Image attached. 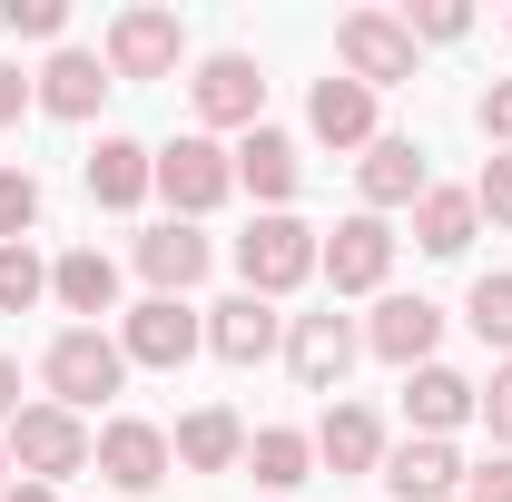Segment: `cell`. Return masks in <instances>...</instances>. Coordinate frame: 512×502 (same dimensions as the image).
<instances>
[{
	"instance_id": "1",
	"label": "cell",
	"mask_w": 512,
	"mask_h": 502,
	"mask_svg": "<svg viewBox=\"0 0 512 502\" xmlns=\"http://www.w3.org/2000/svg\"><path fill=\"white\" fill-rule=\"evenodd\" d=\"M89 453L99 443H89V424L69 404H20V424H10V473L20 483H50L60 493L69 473H89Z\"/></svg>"
},
{
	"instance_id": "2",
	"label": "cell",
	"mask_w": 512,
	"mask_h": 502,
	"mask_svg": "<svg viewBox=\"0 0 512 502\" xmlns=\"http://www.w3.org/2000/svg\"><path fill=\"white\" fill-rule=\"evenodd\" d=\"M237 276H247V296H266V306H276V296H296V286L316 276V227H306V217H286V207H276V217H256L247 237H237Z\"/></svg>"
},
{
	"instance_id": "3",
	"label": "cell",
	"mask_w": 512,
	"mask_h": 502,
	"mask_svg": "<svg viewBox=\"0 0 512 502\" xmlns=\"http://www.w3.org/2000/svg\"><path fill=\"white\" fill-rule=\"evenodd\" d=\"M40 375H50V404H69V414H89L99 394H119L128 355H119V335H99V325H69V335H50Z\"/></svg>"
},
{
	"instance_id": "4",
	"label": "cell",
	"mask_w": 512,
	"mask_h": 502,
	"mask_svg": "<svg viewBox=\"0 0 512 502\" xmlns=\"http://www.w3.org/2000/svg\"><path fill=\"white\" fill-rule=\"evenodd\" d=\"M335 60H345L355 89H404L414 79V30L394 10H345L335 20Z\"/></svg>"
},
{
	"instance_id": "5",
	"label": "cell",
	"mask_w": 512,
	"mask_h": 502,
	"mask_svg": "<svg viewBox=\"0 0 512 502\" xmlns=\"http://www.w3.org/2000/svg\"><path fill=\"white\" fill-rule=\"evenodd\" d=\"M197 345H207V315L188 306V296H148V306L119 315V355L128 365H158V375H178Z\"/></svg>"
},
{
	"instance_id": "6",
	"label": "cell",
	"mask_w": 512,
	"mask_h": 502,
	"mask_svg": "<svg viewBox=\"0 0 512 502\" xmlns=\"http://www.w3.org/2000/svg\"><path fill=\"white\" fill-rule=\"evenodd\" d=\"M99 60H109V79H178V60H188V30H178V10H119Z\"/></svg>"
},
{
	"instance_id": "7",
	"label": "cell",
	"mask_w": 512,
	"mask_h": 502,
	"mask_svg": "<svg viewBox=\"0 0 512 502\" xmlns=\"http://www.w3.org/2000/svg\"><path fill=\"white\" fill-rule=\"evenodd\" d=\"M316 276L335 296H375L384 276H394V227L384 217H345L335 237H316Z\"/></svg>"
},
{
	"instance_id": "8",
	"label": "cell",
	"mask_w": 512,
	"mask_h": 502,
	"mask_svg": "<svg viewBox=\"0 0 512 502\" xmlns=\"http://www.w3.org/2000/svg\"><path fill=\"white\" fill-rule=\"evenodd\" d=\"M188 99H197V119H207V128H266V79H256L247 50H217V60H197Z\"/></svg>"
},
{
	"instance_id": "9",
	"label": "cell",
	"mask_w": 512,
	"mask_h": 502,
	"mask_svg": "<svg viewBox=\"0 0 512 502\" xmlns=\"http://www.w3.org/2000/svg\"><path fill=\"white\" fill-rule=\"evenodd\" d=\"M355 355H365V335H355L335 306L286 325V365H296V384H306V394H345V365H355Z\"/></svg>"
},
{
	"instance_id": "10",
	"label": "cell",
	"mask_w": 512,
	"mask_h": 502,
	"mask_svg": "<svg viewBox=\"0 0 512 502\" xmlns=\"http://www.w3.org/2000/svg\"><path fill=\"white\" fill-rule=\"evenodd\" d=\"M227 188H237V158H227L217 138H178V148H158V197H168L178 217H207Z\"/></svg>"
},
{
	"instance_id": "11",
	"label": "cell",
	"mask_w": 512,
	"mask_h": 502,
	"mask_svg": "<svg viewBox=\"0 0 512 502\" xmlns=\"http://www.w3.org/2000/svg\"><path fill=\"white\" fill-rule=\"evenodd\" d=\"M99 483H119V493H158L168 483V434L158 424H138V414H119V424H99Z\"/></svg>"
},
{
	"instance_id": "12",
	"label": "cell",
	"mask_w": 512,
	"mask_h": 502,
	"mask_svg": "<svg viewBox=\"0 0 512 502\" xmlns=\"http://www.w3.org/2000/svg\"><path fill=\"white\" fill-rule=\"evenodd\" d=\"M365 345H375L384 365H434V345H444V306L434 296H384L375 306V325H365Z\"/></svg>"
},
{
	"instance_id": "13",
	"label": "cell",
	"mask_w": 512,
	"mask_h": 502,
	"mask_svg": "<svg viewBox=\"0 0 512 502\" xmlns=\"http://www.w3.org/2000/svg\"><path fill=\"white\" fill-rule=\"evenodd\" d=\"M384 493H394V502H463V463H453V443L404 434L394 453H384Z\"/></svg>"
},
{
	"instance_id": "14",
	"label": "cell",
	"mask_w": 512,
	"mask_h": 502,
	"mask_svg": "<svg viewBox=\"0 0 512 502\" xmlns=\"http://www.w3.org/2000/svg\"><path fill=\"white\" fill-rule=\"evenodd\" d=\"M276 335H286L276 306L247 296V286H237L227 306H207V355H217V365H266V355H276Z\"/></svg>"
},
{
	"instance_id": "15",
	"label": "cell",
	"mask_w": 512,
	"mask_h": 502,
	"mask_svg": "<svg viewBox=\"0 0 512 502\" xmlns=\"http://www.w3.org/2000/svg\"><path fill=\"white\" fill-rule=\"evenodd\" d=\"M30 89H40V109H50V119H99V99H109L119 79H109L99 50H50V69H40Z\"/></svg>"
},
{
	"instance_id": "16",
	"label": "cell",
	"mask_w": 512,
	"mask_h": 502,
	"mask_svg": "<svg viewBox=\"0 0 512 502\" xmlns=\"http://www.w3.org/2000/svg\"><path fill=\"white\" fill-rule=\"evenodd\" d=\"M355 188H365V217L414 207V197L434 188V178H424V148H414V138H375V148H365V168H355Z\"/></svg>"
},
{
	"instance_id": "17",
	"label": "cell",
	"mask_w": 512,
	"mask_h": 502,
	"mask_svg": "<svg viewBox=\"0 0 512 502\" xmlns=\"http://www.w3.org/2000/svg\"><path fill=\"white\" fill-rule=\"evenodd\" d=\"M306 128H316L325 148H375V89H355L345 69L316 79V99H306Z\"/></svg>"
},
{
	"instance_id": "18",
	"label": "cell",
	"mask_w": 512,
	"mask_h": 502,
	"mask_svg": "<svg viewBox=\"0 0 512 502\" xmlns=\"http://www.w3.org/2000/svg\"><path fill=\"white\" fill-rule=\"evenodd\" d=\"M138 276H148L158 296H188L197 276H207V237H197L188 217H168V227H148V237H138Z\"/></svg>"
},
{
	"instance_id": "19",
	"label": "cell",
	"mask_w": 512,
	"mask_h": 502,
	"mask_svg": "<svg viewBox=\"0 0 512 502\" xmlns=\"http://www.w3.org/2000/svg\"><path fill=\"white\" fill-rule=\"evenodd\" d=\"M473 404H483V384H463L453 365H414V384H404V424H414V434H434V443H444Z\"/></svg>"
},
{
	"instance_id": "20",
	"label": "cell",
	"mask_w": 512,
	"mask_h": 502,
	"mask_svg": "<svg viewBox=\"0 0 512 502\" xmlns=\"http://www.w3.org/2000/svg\"><path fill=\"white\" fill-rule=\"evenodd\" d=\"M148 188H158V148H138V138H99L89 148V197L99 207H138Z\"/></svg>"
},
{
	"instance_id": "21",
	"label": "cell",
	"mask_w": 512,
	"mask_h": 502,
	"mask_svg": "<svg viewBox=\"0 0 512 502\" xmlns=\"http://www.w3.org/2000/svg\"><path fill=\"white\" fill-rule=\"evenodd\" d=\"M168 453H178L188 473H237V463H247V424H237L227 404H197L188 424H178V443H168Z\"/></svg>"
},
{
	"instance_id": "22",
	"label": "cell",
	"mask_w": 512,
	"mask_h": 502,
	"mask_svg": "<svg viewBox=\"0 0 512 502\" xmlns=\"http://www.w3.org/2000/svg\"><path fill=\"white\" fill-rule=\"evenodd\" d=\"M316 463H335V473H375V463H384V424L365 414V404H325Z\"/></svg>"
},
{
	"instance_id": "23",
	"label": "cell",
	"mask_w": 512,
	"mask_h": 502,
	"mask_svg": "<svg viewBox=\"0 0 512 502\" xmlns=\"http://www.w3.org/2000/svg\"><path fill=\"white\" fill-rule=\"evenodd\" d=\"M473 227H483L473 188H424V197H414V247H424V256H463Z\"/></svg>"
},
{
	"instance_id": "24",
	"label": "cell",
	"mask_w": 512,
	"mask_h": 502,
	"mask_svg": "<svg viewBox=\"0 0 512 502\" xmlns=\"http://www.w3.org/2000/svg\"><path fill=\"white\" fill-rule=\"evenodd\" d=\"M237 188L266 197V217L296 197V138H286V128H247V148H237Z\"/></svg>"
},
{
	"instance_id": "25",
	"label": "cell",
	"mask_w": 512,
	"mask_h": 502,
	"mask_svg": "<svg viewBox=\"0 0 512 502\" xmlns=\"http://www.w3.org/2000/svg\"><path fill=\"white\" fill-rule=\"evenodd\" d=\"M50 296H60L69 315H119V266L99 247H69L60 266H50Z\"/></svg>"
},
{
	"instance_id": "26",
	"label": "cell",
	"mask_w": 512,
	"mask_h": 502,
	"mask_svg": "<svg viewBox=\"0 0 512 502\" xmlns=\"http://www.w3.org/2000/svg\"><path fill=\"white\" fill-rule=\"evenodd\" d=\"M306 463H316V434H286V424H266V434L247 443V473L266 483V493H296V483H306Z\"/></svg>"
},
{
	"instance_id": "27",
	"label": "cell",
	"mask_w": 512,
	"mask_h": 502,
	"mask_svg": "<svg viewBox=\"0 0 512 502\" xmlns=\"http://www.w3.org/2000/svg\"><path fill=\"white\" fill-rule=\"evenodd\" d=\"M50 296V266H40V247H0V315H30Z\"/></svg>"
},
{
	"instance_id": "28",
	"label": "cell",
	"mask_w": 512,
	"mask_h": 502,
	"mask_svg": "<svg viewBox=\"0 0 512 502\" xmlns=\"http://www.w3.org/2000/svg\"><path fill=\"white\" fill-rule=\"evenodd\" d=\"M30 227H40V178L0 168V247H30Z\"/></svg>"
},
{
	"instance_id": "29",
	"label": "cell",
	"mask_w": 512,
	"mask_h": 502,
	"mask_svg": "<svg viewBox=\"0 0 512 502\" xmlns=\"http://www.w3.org/2000/svg\"><path fill=\"white\" fill-rule=\"evenodd\" d=\"M463 315H473L483 345H512V276H483V286L463 296Z\"/></svg>"
},
{
	"instance_id": "30",
	"label": "cell",
	"mask_w": 512,
	"mask_h": 502,
	"mask_svg": "<svg viewBox=\"0 0 512 502\" xmlns=\"http://www.w3.org/2000/svg\"><path fill=\"white\" fill-rule=\"evenodd\" d=\"M0 20H10L20 40H60V30H69V0H0Z\"/></svg>"
},
{
	"instance_id": "31",
	"label": "cell",
	"mask_w": 512,
	"mask_h": 502,
	"mask_svg": "<svg viewBox=\"0 0 512 502\" xmlns=\"http://www.w3.org/2000/svg\"><path fill=\"white\" fill-rule=\"evenodd\" d=\"M404 30H414V40H463V30H473V10H463V0H414V10H404Z\"/></svg>"
},
{
	"instance_id": "32",
	"label": "cell",
	"mask_w": 512,
	"mask_h": 502,
	"mask_svg": "<svg viewBox=\"0 0 512 502\" xmlns=\"http://www.w3.org/2000/svg\"><path fill=\"white\" fill-rule=\"evenodd\" d=\"M473 207H483L493 227H512V148H493V168L473 178Z\"/></svg>"
},
{
	"instance_id": "33",
	"label": "cell",
	"mask_w": 512,
	"mask_h": 502,
	"mask_svg": "<svg viewBox=\"0 0 512 502\" xmlns=\"http://www.w3.org/2000/svg\"><path fill=\"white\" fill-rule=\"evenodd\" d=\"M483 424H493V443L512 453V365H493V384H483V404H473Z\"/></svg>"
},
{
	"instance_id": "34",
	"label": "cell",
	"mask_w": 512,
	"mask_h": 502,
	"mask_svg": "<svg viewBox=\"0 0 512 502\" xmlns=\"http://www.w3.org/2000/svg\"><path fill=\"white\" fill-rule=\"evenodd\" d=\"M463 502H512V453L473 463V473H463Z\"/></svg>"
},
{
	"instance_id": "35",
	"label": "cell",
	"mask_w": 512,
	"mask_h": 502,
	"mask_svg": "<svg viewBox=\"0 0 512 502\" xmlns=\"http://www.w3.org/2000/svg\"><path fill=\"white\" fill-rule=\"evenodd\" d=\"M483 138H493V148H512V79H493V89H483Z\"/></svg>"
},
{
	"instance_id": "36",
	"label": "cell",
	"mask_w": 512,
	"mask_h": 502,
	"mask_svg": "<svg viewBox=\"0 0 512 502\" xmlns=\"http://www.w3.org/2000/svg\"><path fill=\"white\" fill-rule=\"evenodd\" d=\"M30 99H40V89H30V79H20V69H10V60H0V128H10V119H20V109H30Z\"/></svg>"
},
{
	"instance_id": "37",
	"label": "cell",
	"mask_w": 512,
	"mask_h": 502,
	"mask_svg": "<svg viewBox=\"0 0 512 502\" xmlns=\"http://www.w3.org/2000/svg\"><path fill=\"white\" fill-rule=\"evenodd\" d=\"M0 424H20V365L0 355Z\"/></svg>"
},
{
	"instance_id": "38",
	"label": "cell",
	"mask_w": 512,
	"mask_h": 502,
	"mask_svg": "<svg viewBox=\"0 0 512 502\" xmlns=\"http://www.w3.org/2000/svg\"><path fill=\"white\" fill-rule=\"evenodd\" d=\"M0 502H60V493H50V483H10Z\"/></svg>"
},
{
	"instance_id": "39",
	"label": "cell",
	"mask_w": 512,
	"mask_h": 502,
	"mask_svg": "<svg viewBox=\"0 0 512 502\" xmlns=\"http://www.w3.org/2000/svg\"><path fill=\"white\" fill-rule=\"evenodd\" d=\"M0 493H10V443H0Z\"/></svg>"
}]
</instances>
